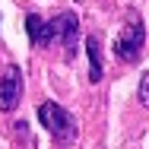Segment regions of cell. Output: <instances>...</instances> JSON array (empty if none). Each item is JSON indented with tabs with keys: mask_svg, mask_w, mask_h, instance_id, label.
I'll return each instance as SVG.
<instances>
[{
	"mask_svg": "<svg viewBox=\"0 0 149 149\" xmlns=\"http://www.w3.org/2000/svg\"><path fill=\"white\" fill-rule=\"evenodd\" d=\"M38 120L48 127V133L57 140L60 146H67V143L76 140V120H73V114L67 108L54 105V102H41L38 105Z\"/></svg>",
	"mask_w": 149,
	"mask_h": 149,
	"instance_id": "obj_1",
	"label": "cell"
},
{
	"mask_svg": "<svg viewBox=\"0 0 149 149\" xmlns=\"http://www.w3.org/2000/svg\"><path fill=\"white\" fill-rule=\"evenodd\" d=\"M143 41H146L143 19H140V13H136V10H130V13H127V22H124V29H120V35H118L114 54H118L120 60H127V63H133V60H140Z\"/></svg>",
	"mask_w": 149,
	"mask_h": 149,
	"instance_id": "obj_2",
	"label": "cell"
},
{
	"mask_svg": "<svg viewBox=\"0 0 149 149\" xmlns=\"http://www.w3.org/2000/svg\"><path fill=\"white\" fill-rule=\"evenodd\" d=\"M76 38H79V19L73 16V13H60L54 16L51 22H45V32H41V41H63V48H67V54H73L76 51Z\"/></svg>",
	"mask_w": 149,
	"mask_h": 149,
	"instance_id": "obj_3",
	"label": "cell"
},
{
	"mask_svg": "<svg viewBox=\"0 0 149 149\" xmlns=\"http://www.w3.org/2000/svg\"><path fill=\"white\" fill-rule=\"evenodd\" d=\"M19 92H22V70L13 63L0 76V111H13L19 102Z\"/></svg>",
	"mask_w": 149,
	"mask_h": 149,
	"instance_id": "obj_4",
	"label": "cell"
},
{
	"mask_svg": "<svg viewBox=\"0 0 149 149\" xmlns=\"http://www.w3.org/2000/svg\"><path fill=\"white\" fill-rule=\"evenodd\" d=\"M86 54H89V79L98 83L102 79V48H98V38H86Z\"/></svg>",
	"mask_w": 149,
	"mask_h": 149,
	"instance_id": "obj_5",
	"label": "cell"
},
{
	"mask_svg": "<svg viewBox=\"0 0 149 149\" xmlns=\"http://www.w3.org/2000/svg\"><path fill=\"white\" fill-rule=\"evenodd\" d=\"M26 29H29V38H32V41H35V45H41V32H45V22H41L35 13L26 19Z\"/></svg>",
	"mask_w": 149,
	"mask_h": 149,
	"instance_id": "obj_6",
	"label": "cell"
},
{
	"mask_svg": "<svg viewBox=\"0 0 149 149\" xmlns=\"http://www.w3.org/2000/svg\"><path fill=\"white\" fill-rule=\"evenodd\" d=\"M140 102L149 108V76H143V79H140Z\"/></svg>",
	"mask_w": 149,
	"mask_h": 149,
	"instance_id": "obj_7",
	"label": "cell"
},
{
	"mask_svg": "<svg viewBox=\"0 0 149 149\" xmlns=\"http://www.w3.org/2000/svg\"><path fill=\"white\" fill-rule=\"evenodd\" d=\"M16 133H19V140H26V143H29V127H26V120H19V124H16Z\"/></svg>",
	"mask_w": 149,
	"mask_h": 149,
	"instance_id": "obj_8",
	"label": "cell"
}]
</instances>
